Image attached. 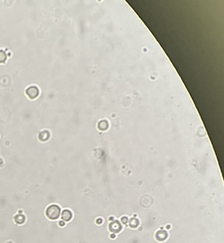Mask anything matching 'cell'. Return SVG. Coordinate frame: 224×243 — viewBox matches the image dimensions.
<instances>
[{
    "instance_id": "obj_6",
    "label": "cell",
    "mask_w": 224,
    "mask_h": 243,
    "mask_svg": "<svg viewBox=\"0 0 224 243\" xmlns=\"http://www.w3.org/2000/svg\"><path fill=\"white\" fill-rule=\"evenodd\" d=\"M107 122L106 121H102L98 124V128L101 130H105L107 128Z\"/></svg>"
},
{
    "instance_id": "obj_3",
    "label": "cell",
    "mask_w": 224,
    "mask_h": 243,
    "mask_svg": "<svg viewBox=\"0 0 224 243\" xmlns=\"http://www.w3.org/2000/svg\"><path fill=\"white\" fill-rule=\"evenodd\" d=\"M72 213L69 210H66L63 211L62 215V217L63 219V220L64 221H69L72 218Z\"/></svg>"
},
{
    "instance_id": "obj_5",
    "label": "cell",
    "mask_w": 224,
    "mask_h": 243,
    "mask_svg": "<svg viewBox=\"0 0 224 243\" xmlns=\"http://www.w3.org/2000/svg\"><path fill=\"white\" fill-rule=\"evenodd\" d=\"M7 58V55L5 51L0 50V63L5 62Z\"/></svg>"
},
{
    "instance_id": "obj_4",
    "label": "cell",
    "mask_w": 224,
    "mask_h": 243,
    "mask_svg": "<svg viewBox=\"0 0 224 243\" xmlns=\"http://www.w3.org/2000/svg\"><path fill=\"white\" fill-rule=\"evenodd\" d=\"M49 137V133L47 131H44L40 134L39 139L42 141L48 140Z\"/></svg>"
},
{
    "instance_id": "obj_1",
    "label": "cell",
    "mask_w": 224,
    "mask_h": 243,
    "mask_svg": "<svg viewBox=\"0 0 224 243\" xmlns=\"http://www.w3.org/2000/svg\"><path fill=\"white\" fill-rule=\"evenodd\" d=\"M60 208L56 205H52L48 207L46 211L47 217L51 219H58L60 215Z\"/></svg>"
},
{
    "instance_id": "obj_2",
    "label": "cell",
    "mask_w": 224,
    "mask_h": 243,
    "mask_svg": "<svg viewBox=\"0 0 224 243\" xmlns=\"http://www.w3.org/2000/svg\"><path fill=\"white\" fill-rule=\"evenodd\" d=\"M26 93L30 99H35L39 94V90L36 87H30L26 89Z\"/></svg>"
}]
</instances>
